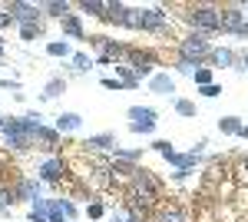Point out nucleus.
I'll return each mask as SVG.
<instances>
[{"label":"nucleus","mask_w":248,"mask_h":222,"mask_svg":"<svg viewBox=\"0 0 248 222\" xmlns=\"http://www.w3.org/2000/svg\"><path fill=\"white\" fill-rule=\"evenodd\" d=\"M179 53H182V60H189V63H199V60H205V56H212L215 50H212V43L205 34H189V37L182 40V47H179Z\"/></svg>","instance_id":"obj_1"},{"label":"nucleus","mask_w":248,"mask_h":222,"mask_svg":"<svg viewBox=\"0 0 248 222\" xmlns=\"http://www.w3.org/2000/svg\"><path fill=\"white\" fill-rule=\"evenodd\" d=\"M192 27L199 30V34H205V30H222V10H215V7H192Z\"/></svg>","instance_id":"obj_2"},{"label":"nucleus","mask_w":248,"mask_h":222,"mask_svg":"<svg viewBox=\"0 0 248 222\" xmlns=\"http://www.w3.org/2000/svg\"><path fill=\"white\" fill-rule=\"evenodd\" d=\"M129 130L133 133H153L155 130V110H149V106H133L129 110Z\"/></svg>","instance_id":"obj_3"},{"label":"nucleus","mask_w":248,"mask_h":222,"mask_svg":"<svg viewBox=\"0 0 248 222\" xmlns=\"http://www.w3.org/2000/svg\"><path fill=\"white\" fill-rule=\"evenodd\" d=\"M10 17L17 20L20 27H37L40 7H33V3H10Z\"/></svg>","instance_id":"obj_4"},{"label":"nucleus","mask_w":248,"mask_h":222,"mask_svg":"<svg viewBox=\"0 0 248 222\" xmlns=\"http://www.w3.org/2000/svg\"><path fill=\"white\" fill-rule=\"evenodd\" d=\"M242 27H245V10H242V7H225V10H222V30L238 34Z\"/></svg>","instance_id":"obj_5"},{"label":"nucleus","mask_w":248,"mask_h":222,"mask_svg":"<svg viewBox=\"0 0 248 222\" xmlns=\"http://www.w3.org/2000/svg\"><path fill=\"white\" fill-rule=\"evenodd\" d=\"M136 189L142 192V199H146V203H153L155 196H159V183H155L146 169H139V172H136Z\"/></svg>","instance_id":"obj_6"},{"label":"nucleus","mask_w":248,"mask_h":222,"mask_svg":"<svg viewBox=\"0 0 248 222\" xmlns=\"http://www.w3.org/2000/svg\"><path fill=\"white\" fill-rule=\"evenodd\" d=\"M153 70H155V60L149 53H133V73H136V80H142V76L153 80Z\"/></svg>","instance_id":"obj_7"},{"label":"nucleus","mask_w":248,"mask_h":222,"mask_svg":"<svg viewBox=\"0 0 248 222\" xmlns=\"http://www.w3.org/2000/svg\"><path fill=\"white\" fill-rule=\"evenodd\" d=\"M166 27V14L159 7H146L142 10V30H162Z\"/></svg>","instance_id":"obj_8"},{"label":"nucleus","mask_w":248,"mask_h":222,"mask_svg":"<svg viewBox=\"0 0 248 222\" xmlns=\"http://www.w3.org/2000/svg\"><path fill=\"white\" fill-rule=\"evenodd\" d=\"M149 90L159 93V96H169V93H175V80H172L169 73H153V80H149Z\"/></svg>","instance_id":"obj_9"},{"label":"nucleus","mask_w":248,"mask_h":222,"mask_svg":"<svg viewBox=\"0 0 248 222\" xmlns=\"http://www.w3.org/2000/svg\"><path fill=\"white\" fill-rule=\"evenodd\" d=\"M83 126V116L79 113H60L57 116V133H73Z\"/></svg>","instance_id":"obj_10"},{"label":"nucleus","mask_w":248,"mask_h":222,"mask_svg":"<svg viewBox=\"0 0 248 222\" xmlns=\"http://www.w3.org/2000/svg\"><path fill=\"white\" fill-rule=\"evenodd\" d=\"M60 172H63V159H46V163L40 166V179H43V183H57Z\"/></svg>","instance_id":"obj_11"},{"label":"nucleus","mask_w":248,"mask_h":222,"mask_svg":"<svg viewBox=\"0 0 248 222\" xmlns=\"http://www.w3.org/2000/svg\"><path fill=\"white\" fill-rule=\"evenodd\" d=\"M17 196L20 199H27V203H37L40 199V183H33V179H23L17 189Z\"/></svg>","instance_id":"obj_12"},{"label":"nucleus","mask_w":248,"mask_h":222,"mask_svg":"<svg viewBox=\"0 0 248 222\" xmlns=\"http://www.w3.org/2000/svg\"><path fill=\"white\" fill-rule=\"evenodd\" d=\"M83 146H93V149H116V136H113V133H99V136H90Z\"/></svg>","instance_id":"obj_13"},{"label":"nucleus","mask_w":248,"mask_h":222,"mask_svg":"<svg viewBox=\"0 0 248 222\" xmlns=\"http://www.w3.org/2000/svg\"><path fill=\"white\" fill-rule=\"evenodd\" d=\"M33 139H40V143H43V149H53V146L60 143V133H57V130H46V126H40Z\"/></svg>","instance_id":"obj_14"},{"label":"nucleus","mask_w":248,"mask_h":222,"mask_svg":"<svg viewBox=\"0 0 248 222\" xmlns=\"http://www.w3.org/2000/svg\"><path fill=\"white\" fill-rule=\"evenodd\" d=\"M63 30H66L70 37L83 40V23H79V17H77V14H70V17H63Z\"/></svg>","instance_id":"obj_15"},{"label":"nucleus","mask_w":248,"mask_h":222,"mask_svg":"<svg viewBox=\"0 0 248 222\" xmlns=\"http://www.w3.org/2000/svg\"><path fill=\"white\" fill-rule=\"evenodd\" d=\"M218 130H222V133H229V136H238V133H242V120H238V116H222Z\"/></svg>","instance_id":"obj_16"},{"label":"nucleus","mask_w":248,"mask_h":222,"mask_svg":"<svg viewBox=\"0 0 248 222\" xmlns=\"http://www.w3.org/2000/svg\"><path fill=\"white\" fill-rule=\"evenodd\" d=\"M46 219H50V222H63V219H66V212H63V203H60V199H50V203H46Z\"/></svg>","instance_id":"obj_17"},{"label":"nucleus","mask_w":248,"mask_h":222,"mask_svg":"<svg viewBox=\"0 0 248 222\" xmlns=\"http://www.w3.org/2000/svg\"><path fill=\"white\" fill-rule=\"evenodd\" d=\"M63 90H66V83H63V76H53V80L46 83V90H43V96H46V100H53V96H60Z\"/></svg>","instance_id":"obj_18"},{"label":"nucleus","mask_w":248,"mask_h":222,"mask_svg":"<svg viewBox=\"0 0 248 222\" xmlns=\"http://www.w3.org/2000/svg\"><path fill=\"white\" fill-rule=\"evenodd\" d=\"M116 73L123 76V86H126V90H133V86H139V80H136L133 67H116Z\"/></svg>","instance_id":"obj_19"},{"label":"nucleus","mask_w":248,"mask_h":222,"mask_svg":"<svg viewBox=\"0 0 248 222\" xmlns=\"http://www.w3.org/2000/svg\"><path fill=\"white\" fill-rule=\"evenodd\" d=\"M46 53L50 56H70V43L66 40H53V43H46Z\"/></svg>","instance_id":"obj_20"},{"label":"nucleus","mask_w":248,"mask_h":222,"mask_svg":"<svg viewBox=\"0 0 248 222\" xmlns=\"http://www.w3.org/2000/svg\"><path fill=\"white\" fill-rule=\"evenodd\" d=\"M43 10H46V14H50V17H70V3H57V0H53V3H46V7H43Z\"/></svg>","instance_id":"obj_21"},{"label":"nucleus","mask_w":248,"mask_h":222,"mask_svg":"<svg viewBox=\"0 0 248 222\" xmlns=\"http://www.w3.org/2000/svg\"><path fill=\"white\" fill-rule=\"evenodd\" d=\"M79 7H83V10H86V14H93V17H106V14H103V10H106V7H109V3H99V0H83V3H79Z\"/></svg>","instance_id":"obj_22"},{"label":"nucleus","mask_w":248,"mask_h":222,"mask_svg":"<svg viewBox=\"0 0 248 222\" xmlns=\"http://www.w3.org/2000/svg\"><path fill=\"white\" fill-rule=\"evenodd\" d=\"M212 60H215L218 67H232V63H235V53H232V50H215Z\"/></svg>","instance_id":"obj_23"},{"label":"nucleus","mask_w":248,"mask_h":222,"mask_svg":"<svg viewBox=\"0 0 248 222\" xmlns=\"http://www.w3.org/2000/svg\"><path fill=\"white\" fill-rule=\"evenodd\" d=\"M175 113L179 116H195V103L192 100H175Z\"/></svg>","instance_id":"obj_24"},{"label":"nucleus","mask_w":248,"mask_h":222,"mask_svg":"<svg viewBox=\"0 0 248 222\" xmlns=\"http://www.w3.org/2000/svg\"><path fill=\"white\" fill-rule=\"evenodd\" d=\"M116 156H119L123 163H136L142 153H139V149H123V146H116Z\"/></svg>","instance_id":"obj_25"},{"label":"nucleus","mask_w":248,"mask_h":222,"mask_svg":"<svg viewBox=\"0 0 248 222\" xmlns=\"http://www.w3.org/2000/svg\"><path fill=\"white\" fill-rule=\"evenodd\" d=\"M192 76H195V83H199V86H209V83H212V70H205V67H199Z\"/></svg>","instance_id":"obj_26"},{"label":"nucleus","mask_w":248,"mask_h":222,"mask_svg":"<svg viewBox=\"0 0 248 222\" xmlns=\"http://www.w3.org/2000/svg\"><path fill=\"white\" fill-rule=\"evenodd\" d=\"M73 67H77L79 73H86V70H90V56L86 53H73Z\"/></svg>","instance_id":"obj_27"},{"label":"nucleus","mask_w":248,"mask_h":222,"mask_svg":"<svg viewBox=\"0 0 248 222\" xmlns=\"http://www.w3.org/2000/svg\"><path fill=\"white\" fill-rule=\"evenodd\" d=\"M199 93H202V96H209V100H215V96L222 93V86H218V83H209V86H199Z\"/></svg>","instance_id":"obj_28"},{"label":"nucleus","mask_w":248,"mask_h":222,"mask_svg":"<svg viewBox=\"0 0 248 222\" xmlns=\"http://www.w3.org/2000/svg\"><path fill=\"white\" fill-rule=\"evenodd\" d=\"M159 222H182V212H179V209H169V212H162Z\"/></svg>","instance_id":"obj_29"},{"label":"nucleus","mask_w":248,"mask_h":222,"mask_svg":"<svg viewBox=\"0 0 248 222\" xmlns=\"http://www.w3.org/2000/svg\"><path fill=\"white\" fill-rule=\"evenodd\" d=\"M103 86H106V90H126V86H123V80H113V76H106V80H103Z\"/></svg>","instance_id":"obj_30"},{"label":"nucleus","mask_w":248,"mask_h":222,"mask_svg":"<svg viewBox=\"0 0 248 222\" xmlns=\"http://www.w3.org/2000/svg\"><path fill=\"white\" fill-rule=\"evenodd\" d=\"M20 34H23V40H33L40 37V27H20Z\"/></svg>","instance_id":"obj_31"},{"label":"nucleus","mask_w":248,"mask_h":222,"mask_svg":"<svg viewBox=\"0 0 248 222\" xmlns=\"http://www.w3.org/2000/svg\"><path fill=\"white\" fill-rule=\"evenodd\" d=\"M10 203H14V196L7 189H0V209H10Z\"/></svg>","instance_id":"obj_32"},{"label":"nucleus","mask_w":248,"mask_h":222,"mask_svg":"<svg viewBox=\"0 0 248 222\" xmlns=\"http://www.w3.org/2000/svg\"><path fill=\"white\" fill-rule=\"evenodd\" d=\"M195 67H199V63H189V60H179V70H182V73H195Z\"/></svg>","instance_id":"obj_33"},{"label":"nucleus","mask_w":248,"mask_h":222,"mask_svg":"<svg viewBox=\"0 0 248 222\" xmlns=\"http://www.w3.org/2000/svg\"><path fill=\"white\" fill-rule=\"evenodd\" d=\"M86 216H90V219H99V216H103V205H90Z\"/></svg>","instance_id":"obj_34"},{"label":"nucleus","mask_w":248,"mask_h":222,"mask_svg":"<svg viewBox=\"0 0 248 222\" xmlns=\"http://www.w3.org/2000/svg\"><path fill=\"white\" fill-rule=\"evenodd\" d=\"M60 203H63V212H66V216H77V205L73 203H66V199H60Z\"/></svg>","instance_id":"obj_35"},{"label":"nucleus","mask_w":248,"mask_h":222,"mask_svg":"<svg viewBox=\"0 0 248 222\" xmlns=\"http://www.w3.org/2000/svg\"><path fill=\"white\" fill-rule=\"evenodd\" d=\"M10 20H14V17H10V14H3V10H0V27H7Z\"/></svg>","instance_id":"obj_36"},{"label":"nucleus","mask_w":248,"mask_h":222,"mask_svg":"<svg viewBox=\"0 0 248 222\" xmlns=\"http://www.w3.org/2000/svg\"><path fill=\"white\" fill-rule=\"evenodd\" d=\"M27 222H46V216H30Z\"/></svg>","instance_id":"obj_37"},{"label":"nucleus","mask_w":248,"mask_h":222,"mask_svg":"<svg viewBox=\"0 0 248 222\" xmlns=\"http://www.w3.org/2000/svg\"><path fill=\"white\" fill-rule=\"evenodd\" d=\"M238 136H242V139H248V126H242V133H238Z\"/></svg>","instance_id":"obj_38"},{"label":"nucleus","mask_w":248,"mask_h":222,"mask_svg":"<svg viewBox=\"0 0 248 222\" xmlns=\"http://www.w3.org/2000/svg\"><path fill=\"white\" fill-rule=\"evenodd\" d=\"M3 126H7V116H0V130H3Z\"/></svg>","instance_id":"obj_39"},{"label":"nucleus","mask_w":248,"mask_h":222,"mask_svg":"<svg viewBox=\"0 0 248 222\" xmlns=\"http://www.w3.org/2000/svg\"><path fill=\"white\" fill-rule=\"evenodd\" d=\"M242 10H245V17H248V3H242Z\"/></svg>","instance_id":"obj_40"},{"label":"nucleus","mask_w":248,"mask_h":222,"mask_svg":"<svg viewBox=\"0 0 248 222\" xmlns=\"http://www.w3.org/2000/svg\"><path fill=\"white\" fill-rule=\"evenodd\" d=\"M245 70H248V56H245Z\"/></svg>","instance_id":"obj_41"},{"label":"nucleus","mask_w":248,"mask_h":222,"mask_svg":"<svg viewBox=\"0 0 248 222\" xmlns=\"http://www.w3.org/2000/svg\"><path fill=\"white\" fill-rule=\"evenodd\" d=\"M245 169H248V156H245Z\"/></svg>","instance_id":"obj_42"},{"label":"nucleus","mask_w":248,"mask_h":222,"mask_svg":"<svg viewBox=\"0 0 248 222\" xmlns=\"http://www.w3.org/2000/svg\"><path fill=\"white\" fill-rule=\"evenodd\" d=\"M0 53H3V43H0Z\"/></svg>","instance_id":"obj_43"}]
</instances>
